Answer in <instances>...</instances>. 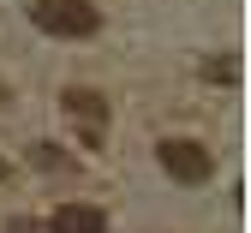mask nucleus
Wrapping results in <instances>:
<instances>
[{"label":"nucleus","instance_id":"f257e3e1","mask_svg":"<svg viewBox=\"0 0 251 233\" xmlns=\"http://www.w3.org/2000/svg\"><path fill=\"white\" fill-rule=\"evenodd\" d=\"M30 24L48 30V36H96L102 30V12L90 0H30Z\"/></svg>","mask_w":251,"mask_h":233},{"label":"nucleus","instance_id":"f03ea898","mask_svg":"<svg viewBox=\"0 0 251 233\" xmlns=\"http://www.w3.org/2000/svg\"><path fill=\"white\" fill-rule=\"evenodd\" d=\"M155 155H162V168H168L179 185H198V180H209V168H215V155H209L198 138H168Z\"/></svg>","mask_w":251,"mask_h":233},{"label":"nucleus","instance_id":"7ed1b4c3","mask_svg":"<svg viewBox=\"0 0 251 233\" xmlns=\"http://www.w3.org/2000/svg\"><path fill=\"white\" fill-rule=\"evenodd\" d=\"M60 102H66V114L90 131V138H96V131L108 126V102H102V90H84V84H72L66 96H60Z\"/></svg>","mask_w":251,"mask_h":233},{"label":"nucleus","instance_id":"20e7f679","mask_svg":"<svg viewBox=\"0 0 251 233\" xmlns=\"http://www.w3.org/2000/svg\"><path fill=\"white\" fill-rule=\"evenodd\" d=\"M54 233H108V215L90 204H60L54 209Z\"/></svg>","mask_w":251,"mask_h":233},{"label":"nucleus","instance_id":"39448f33","mask_svg":"<svg viewBox=\"0 0 251 233\" xmlns=\"http://www.w3.org/2000/svg\"><path fill=\"white\" fill-rule=\"evenodd\" d=\"M30 161H36V168H66V155H60L54 144H36V155H30Z\"/></svg>","mask_w":251,"mask_h":233},{"label":"nucleus","instance_id":"423d86ee","mask_svg":"<svg viewBox=\"0 0 251 233\" xmlns=\"http://www.w3.org/2000/svg\"><path fill=\"white\" fill-rule=\"evenodd\" d=\"M203 72H209V78H222V84H227V78L239 72V66H233V60H209V66H203Z\"/></svg>","mask_w":251,"mask_h":233},{"label":"nucleus","instance_id":"0eeeda50","mask_svg":"<svg viewBox=\"0 0 251 233\" xmlns=\"http://www.w3.org/2000/svg\"><path fill=\"white\" fill-rule=\"evenodd\" d=\"M0 180H6V161H0Z\"/></svg>","mask_w":251,"mask_h":233}]
</instances>
